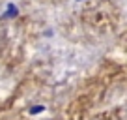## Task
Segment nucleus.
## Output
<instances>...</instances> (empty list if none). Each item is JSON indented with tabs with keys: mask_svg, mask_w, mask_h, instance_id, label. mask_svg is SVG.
I'll return each instance as SVG.
<instances>
[{
	"mask_svg": "<svg viewBox=\"0 0 127 120\" xmlns=\"http://www.w3.org/2000/svg\"><path fill=\"white\" fill-rule=\"evenodd\" d=\"M19 6L15 4V2H9L8 6H6V9H4V13H2V15L6 17V19H15L17 15H19Z\"/></svg>",
	"mask_w": 127,
	"mask_h": 120,
	"instance_id": "f257e3e1",
	"label": "nucleus"
},
{
	"mask_svg": "<svg viewBox=\"0 0 127 120\" xmlns=\"http://www.w3.org/2000/svg\"><path fill=\"white\" fill-rule=\"evenodd\" d=\"M77 2H82V0H77Z\"/></svg>",
	"mask_w": 127,
	"mask_h": 120,
	"instance_id": "f03ea898",
	"label": "nucleus"
}]
</instances>
